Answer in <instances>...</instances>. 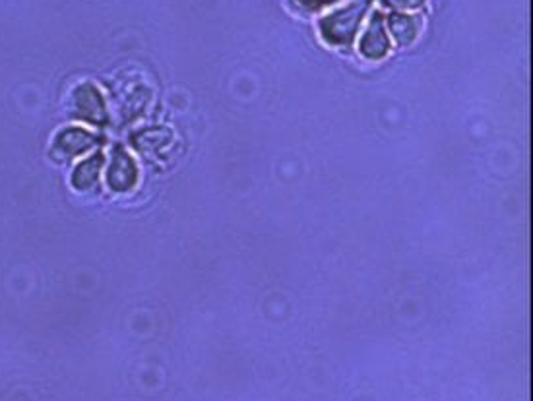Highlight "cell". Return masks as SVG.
<instances>
[{"label": "cell", "instance_id": "1", "mask_svg": "<svg viewBox=\"0 0 533 401\" xmlns=\"http://www.w3.org/2000/svg\"><path fill=\"white\" fill-rule=\"evenodd\" d=\"M371 6V0H351L334 14L320 20V33L332 47H347L353 43L359 26Z\"/></svg>", "mask_w": 533, "mask_h": 401}, {"label": "cell", "instance_id": "2", "mask_svg": "<svg viewBox=\"0 0 533 401\" xmlns=\"http://www.w3.org/2000/svg\"><path fill=\"white\" fill-rule=\"evenodd\" d=\"M68 107H70L72 117L78 121L97 124V126H103L109 121L105 97L94 84H80L70 95Z\"/></svg>", "mask_w": 533, "mask_h": 401}, {"label": "cell", "instance_id": "3", "mask_svg": "<svg viewBox=\"0 0 533 401\" xmlns=\"http://www.w3.org/2000/svg\"><path fill=\"white\" fill-rule=\"evenodd\" d=\"M95 142H97V138L90 130L80 128V126H70L55 136L53 146H51V155L57 161H68V159H74L78 155L90 152L94 148Z\"/></svg>", "mask_w": 533, "mask_h": 401}, {"label": "cell", "instance_id": "4", "mask_svg": "<svg viewBox=\"0 0 533 401\" xmlns=\"http://www.w3.org/2000/svg\"><path fill=\"white\" fill-rule=\"evenodd\" d=\"M138 183V165L123 148H115L107 167V185L115 192H130Z\"/></svg>", "mask_w": 533, "mask_h": 401}, {"label": "cell", "instance_id": "5", "mask_svg": "<svg viewBox=\"0 0 533 401\" xmlns=\"http://www.w3.org/2000/svg\"><path fill=\"white\" fill-rule=\"evenodd\" d=\"M359 53L367 61H380L390 53V39L386 35V26L380 14H375L359 41Z\"/></svg>", "mask_w": 533, "mask_h": 401}, {"label": "cell", "instance_id": "6", "mask_svg": "<svg viewBox=\"0 0 533 401\" xmlns=\"http://www.w3.org/2000/svg\"><path fill=\"white\" fill-rule=\"evenodd\" d=\"M173 134L167 128H148L134 136V148L148 157L161 155L171 146Z\"/></svg>", "mask_w": 533, "mask_h": 401}, {"label": "cell", "instance_id": "7", "mask_svg": "<svg viewBox=\"0 0 533 401\" xmlns=\"http://www.w3.org/2000/svg\"><path fill=\"white\" fill-rule=\"evenodd\" d=\"M101 169H103V155L94 154L90 157H86L74 171H72V177H70V183L80 190V192H88L92 190L97 181H99V175H101Z\"/></svg>", "mask_w": 533, "mask_h": 401}, {"label": "cell", "instance_id": "8", "mask_svg": "<svg viewBox=\"0 0 533 401\" xmlns=\"http://www.w3.org/2000/svg\"><path fill=\"white\" fill-rule=\"evenodd\" d=\"M419 28H421V22L419 18L415 16H408V14H392L388 18V30L392 33L394 41L400 45V47H408L411 45L417 35H419Z\"/></svg>", "mask_w": 533, "mask_h": 401}, {"label": "cell", "instance_id": "9", "mask_svg": "<svg viewBox=\"0 0 533 401\" xmlns=\"http://www.w3.org/2000/svg\"><path fill=\"white\" fill-rule=\"evenodd\" d=\"M425 2L427 0H384V4L396 10H419Z\"/></svg>", "mask_w": 533, "mask_h": 401}, {"label": "cell", "instance_id": "10", "mask_svg": "<svg viewBox=\"0 0 533 401\" xmlns=\"http://www.w3.org/2000/svg\"><path fill=\"white\" fill-rule=\"evenodd\" d=\"M291 2L303 10H320V8H324L336 0H291Z\"/></svg>", "mask_w": 533, "mask_h": 401}]
</instances>
